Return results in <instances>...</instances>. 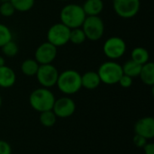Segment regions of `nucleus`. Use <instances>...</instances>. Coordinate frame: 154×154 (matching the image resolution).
Segmentation results:
<instances>
[{"mask_svg": "<svg viewBox=\"0 0 154 154\" xmlns=\"http://www.w3.org/2000/svg\"><path fill=\"white\" fill-rule=\"evenodd\" d=\"M56 86L65 95H74L81 88V74L75 69H66L59 74Z\"/></svg>", "mask_w": 154, "mask_h": 154, "instance_id": "1", "label": "nucleus"}, {"mask_svg": "<svg viewBox=\"0 0 154 154\" xmlns=\"http://www.w3.org/2000/svg\"><path fill=\"white\" fill-rule=\"evenodd\" d=\"M87 15L82 8V5L78 4L66 5L62 7L60 13V23L69 29L81 27Z\"/></svg>", "mask_w": 154, "mask_h": 154, "instance_id": "2", "label": "nucleus"}, {"mask_svg": "<svg viewBox=\"0 0 154 154\" xmlns=\"http://www.w3.org/2000/svg\"><path fill=\"white\" fill-rule=\"evenodd\" d=\"M54 94L46 88H39L34 89L29 97V104L31 107L37 112H44L52 110L55 102Z\"/></svg>", "mask_w": 154, "mask_h": 154, "instance_id": "3", "label": "nucleus"}, {"mask_svg": "<svg viewBox=\"0 0 154 154\" xmlns=\"http://www.w3.org/2000/svg\"><path fill=\"white\" fill-rule=\"evenodd\" d=\"M101 83L106 85H115L117 84L120 78L123 75L122 65L116 62L115 60H108L103 62L97 71Z\"/></svg>", "mask_w": 154, "mask_h": 154, "instance_id": "4", "label": "nucleus"}, {"mask_svg": "<svg viewBox=\"0 0 154 154\" xmlns=\"http://www.w3.org/2000/svg\"><path fill=\"white\" fill-rule=\"evenodd\" d=\"M81 28L86 38L93 42L100 40L105 32V24L99 15L87 16L81 25Z\"/></svg>", "mask_w": 154, "mask_h": 154, "instance_id": "5", "label": "nucleus"}, {"mask_svg": "<svg viewBox=\"0 0 154 154\" xmlns=\"http://www.w3.org/2000/svg\"><path fill=\"white\" fill-rule=\"evenodd\" d=\"M70 29L61 23H54L47 32V42L55 47H61L69 42Z\"/></svg>", "mask_w": 154, "mask_h": 154, "instance_id": "6", "label": "nucleus"}, {"mask_svg": "<svg viewBox=\"0 0 154 154\" xmlns=\"http://www.w3.org/2000/svg\"><path fill=\"white\" fill-rule=\"evenodd\" d=\"M126 48V43L124 39L118 36H112L105 42L103 51L110 60H116L125 55Z\"/></svg>", "mask_w": 154, "mask_h": 154, "instance_id": "7", "label": "nucleus"}, {"mask_svg": "<svg viewBox=\"0 0 154 154\" xmlns=\"http://www.w3.org/2000/svg\"><path fill=\"white\" fill-rule=\"evenodd\" d=\"M113 7L116 14L125 19L134 17L140 11V0H113Z\"/></svg>", "mask_w": 154, "mask_h": 154, "instance_id": "8", "label": "nucleus"}, {"mask_svg": "<svg viewBox=\"0 0 154 154\" xmlns=\"http://www.w3.org/2000/svg\"><path fill=\"white\" fill-rule=\"evenodd\" d=\"M59 71L52 64L40 65L36 73V78L39 84L42 88H51L56 85L59 77Z\"/></svg>", "mask_w": 154, "mask_h": 154, "instance_id": "9", "label": "nucleus"}, {"mask_svg": "<svg viewBox=\"0 0 154 154\" xmlns=\"http://www.w3.org/2000/svg\"><path fill=\"white\" fill-rule=\"evenodd\" d=\"M56 57L57 47H55L49 42H45L40 44L34 52V60L40 65L51 64Z\"/></svg>", "mask_w": 154, "mask_h": 154, "instance_id": "10", "label": "nucleus"}, {"mask_svg": "<svg viewBox=\"0 0 154 154\" xmlns=\"http://www.w3.org/2000/svg\"><path fill=\"white\" fill-rule=\"evenodd\" d=\"M52 111L57 117L67 118L75 113L76 104L72 98L69 97H63L59 99H55Z\"/></svg>", "mask_w": 154, "mask_h": 154, "instance_id": "11", "label": "nucleus"}, {"mask_svg": "<svg viewBox=\"0 0 154 154\" xmlns=\"http://www.w3.org/2000/svg\"><path fill=\"white\" fill-rule=\"evenodd\" d=\"M135 134L141 135L147 140L154 137V118L152 116H145L139 119L134 125Z\"/></svg>", "mask_w": 154, "mask_h": 154, "instance_id": "12", "label": "nucleus"}, {"mask_svg": "<svg viewBox=\"0 0 154 154\" xmlns=\"http://www.w3.org/2000/svg\"><path fill=\"white\" fill-rule=\"evenodd\" d=\"M16 81V75L13 69L4 65L0 67V88H9L14 85Z\"/></svg>", "mask_w": 154, "mask_h": 154, "instance_id": "13", "label": "nucleus"}, {"mask_svg": "<svg viewBox=\"0 0 154 154\" xmlns=\"http://www.w3.org/2000/svg\"><path fill=\"white\" fill-rule=\"evenodd\" d=\"M100 84H101V80L97 71L90 70L81 75V85L82 88L86 89L88 90L96 89L97 88L99 87Z\"/></svg>", "mask_w": 154, "mask_h": 154, "instance_id": "14", "label": "nucleus"}, {"mask_svg": "<svg viewBox=\"0 0 154 154\" xmlns=\"http://www.w3.org/2000/svg\"><path fill=\"white\" fill-rule=\"evenodd\" d=\"M82 8L87 16L99 15L104 9V3L102 0H86Z\"/></svg>", "mask_w": 154, "mask_h": 154, "instance_id": "15", "label": "nucleus"}, {"mask_svg": "<svg viewBox=\"0 0 154 154\" xmlns=\"http://www.w3.org/2000/svg\"><path fill=\"white\" fill-rule=\"evenodd\" d=\"M139 77L141 80L147 86L152 87L154 85V63L152 61H148L143 64L141 69Z\"/></svg>", "mask_w": 154, "mask_h": 154, "instance_id": "16", "label": "nucleus"}, {"mask_svg": "<svg viewBox=\"0 0 154 154\" xmlns=\"http://www.w3.org/2000/svg\"><path fill=\"white\" fill-rule=\"evenodd\" d=\"M131 60L140 65H143L150 61V53L143 47H136L131 52Z\"/></svg>", "mask_w": 154, "mask_h": 154, "instance_id": "17", "label": "nucleus"}, {"mask_svg": "<svg viewBox=\"0 0 154 154\" xmlns=\"http://www.w3.org/2000/svg\"><path fill=\"white\" fill-rule=\"evenodd\" d=\"M142 66L143 65H140V64L136 63L133 60H129L125 61L124 63V65H122L123 74L127 75V76L133 78V79L136 78V77H139Z\"/></svg>", "mask_w": 154, "mask_h": 154, "instance_id": "18", "label": "nucleus"}, {"mask_svg": "<svg viewBox=\"0 0 154 154\" xmlns=\"http://www.w3.org/2000/svg\"><path fill=\"white\" fill-rule=\"evenodd\" d=\"M39 66H40V64L34 59H27L22 62L21 71L25 76L32 77V76L36 75Z\"/></svg>", "mask_w": 154, "mask_h": 154, "instance_id": "19", "label": "nucleus"}, {"mask_svg": "<svg viewBox=\"0 0 154 154\" xmlns=\"http://www.w3.org/2000/svg\"><path fill=\"white\" fill-rule=\"evenodd\" d=\"M87 40L86 35L81 27L70 29L69 32V42L75 45H80Z\"/></svg>", "mask_w": 154, "mask_h": 154, "instance_id": "20", "label": "nucleus"}, {"mask_svg": "<svg viewBox=\"0 0 154 154\" xmlns=\"http://www.w3.org/2000/svg\"><path fill=\"white\" fill-rule=\"evenodd\" d=\"M57 116L52 110L42 112L40 115V122L44 127H51L56 124Z\"/></svg>", "mask_w": 154, "mask_h": 154, "instance_id": "21", "label": "nucleus"}, {"mask_svg": "<svg viewBox=\"0 0 154 154\" xmlns=\"http://www.w3.org/2000/svg\"><path fill=\"white\" fill-rule=\"evenodd\" d=\"M10 2L14 7L15 11L27 12L33 7L35 0H11Z\"/></svg>", "mask_w": 154, "mask_h": 154, "instance_id": "22", "label": "nucleus"}, {"mask_svg": "<svg viewBox=\"0 0 154 154\" xmlns=\"http://www.w3.org/2000/svg\"><path fill=\"white\" fill-rule=\"evenodd\" d=\"M1 49H2L3 54L9 58L14 57L18 53V51H19L18 45L13 40H11L10 42L5 43L3 47H1Z\"/></svg>", "mask_w": 154, "mask_h": 154, "instance_id": "23", "label": "nucleus"}, {"mask_svg": "<svg viewBox=\"0 0 154 154\" xmlns=\"http://www.w3.org/2000/svg\"><path fill=\"white\" fill-rule=\"evenodd\" d=\"M11 40H13V34L11 30L6 25L0 23V48Z\"/></svg>", "mask_w": 154, "mask_h": 154, "instance_id": "24", "label": "nucleus"}, {"mask_svg": "<svg viewBox=\"0 0 154 154\" xmlns=\"http://www.w3.org/2000/svg\"><path fill=\"white\" fill-rule=\"evenodd\" d=\"M15 12L14 7L11 4V2L1 3L0 5V14L4 17H10Z\"/></svg>", "mask_w": 154, "mask_h": 154, "instance_id": "25", "label": "nucleus"}, {"mask_svg": "<svg viewBox=\"0 0 154 154\" xmlns=\"http://www.w3.org/2000/svg\"><path fill=\"white\" fill-rule=\"evenodd\" d=\"M118 84L124 88H128L133 85V78L123 74L122 77L120 78L119 81H118Z\"/></svg>", "mask_w": 154, "mask_h": 154, "instance_id": "26", "label": "nucleus"}, {"mask_svg": "<svg viewBox=\"0 0 154 154\" xmlns=\"http://www.w3.org/2000/svg\"><path fill=\"white\" fill-rule=\"evenodd\" d=\"M133 141H134V145L138 148H143L147 143V139H145L144 137L138 135V134H134Z\"/></svg>", "mask_w": 154, "mask_h": 154, "instance_id": "27", "label": "nucleus"}, {"mask_svg": "<svg viewBox=\"0 0 154 154\" xmlns=\"http://www.w3.org/2000/svg\"><path fill=\"white\" fill-rule=\"evenodd\" d=\"M0 154H12L11 145L4 140H0Z\"/></svg>", "mask_w": 154, "mask_h": 154, "instance_id": "28", "label": "nucleus"}, {"mask_svg": "<svg viewBox=\"0 0 154 154\" xmlns=\"http://www.w3.org/2000/svg\"><path fill=\"white\" fill-rule=\"evenodd\" d=\"M143 149L144 154H154V144L152 143H147Z\"/></svg>", "mask_w": 154, "mask_h": 154, "instance_id": "29", "label": "nucleus"}, {"mask_svg": "<svg viewBox=\"0 0 154 154\" xmlns=\"http://www.w3.org/2000/svg\"><path fill=\"white\" fill-rule=\"evenodd\" d=\"M5 65V60L3 56H0V67Z\"/></svg>", "mask_w": 154, "mask_h": 154, "instance_id": "30", "label": "nucleus"}, {"mask_svg": "<svg viewBox=\"0 0 154 154\" xmlns=\"http://www.w3.org/2000/svg\"><path fill=\"white\" fill-rule=\"evenodd\" d=\"M11 0H0L1 3H5V2H10Z\"/></svg>", "mask_w": 154, "mask_h": 154, "instance_id": "31", "label": "nucleus"}, {"mask_svg": "<svg viewBox=\"0 0 154 154\" xmlns=\"http://www.w3.org/2000/svg\"><path fill=\"white\" fill-rule=\"evenodd\" d=\"M1 106H2V97L0 96V108H1Z\"/></svg>", "mask_w": 154, "mask_h": 154, "instance_id": "32", "label": "nucleus"}, {"mask_svg": "<svg viewBox=\"0 0 154 154\" xmlns=\"http://www.w3.org/2000/svg\"><path fill=\"white\" fill-rule=\"evenodd\" d=\"M60 1H63V2H66V1H69V0H60Z\"/></svg>", "mask_w": 154, "mask_h": 154, "instance_id": "33", "label": "nucleus"}]
</instances>
